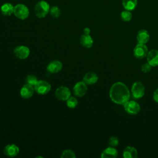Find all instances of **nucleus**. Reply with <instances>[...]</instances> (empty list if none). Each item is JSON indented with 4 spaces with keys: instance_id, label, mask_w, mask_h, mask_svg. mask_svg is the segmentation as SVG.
Here are the masks:
<instances>
[{
    "instance_id": "nucleus-1",
    "label": "nucleus",
    "mask_w": 158,
    "mask_h": 158,
    "mask_svg": "<svg viewBox=\"0 0 158 158\" xmlns=\"http://www.w3.org/2000/svg\"><path fill=\"white\" fill-rule=\"evenodd\" d=\"M109 97L112 102L123 105L130 98V92L123 82L117 81L112 84L109 90Z\"/></svg>"
},
{
    "instance_id": "nucleus-2",
    "label": "nucleus",
    "mask_w": 158,
    "mask_h": 158,
    "mask_svg": "<svg viewBox=\"0 0 158 158\" xmlns=\"http://www.w3.org/2000/svg\"><path fill=\"white\" fill-rule=\"evenodd\" d=\"M50 6L49 4L45 1H38L34 9V12L36 16L38 18H44L48 13H49Z\"/></svg>"
},
{
    "instance_id": "nucleus-3",
    "label": "nucleus",
    "mask_w": 158,
    "mask_h": 158,
    "mask_svg": "<svg viewBox=\"0 0 158 158\" xmlns=\"http://www.w3.org/2000/svg\"><path fill=\"white\" fill-rule=\"evenodd\" d=\"M131 93L133 98L138 99H140L144 95L145 87L143 83L140 81L134 82L131 88Z\"/></svg>"
},
{
    "instance_id": "nucleus-4",
    "label": "nucleus",
    "mask_w": 158,
    "mask_h": 158,
    "mask_svg": "<svg viewBox=\"0 0 158 158\" xmlns=\"http://www.w3.org/2000/svg\"><path fill=\"white\" fill-rule=\"evenodd\" d=\"M14 14L17 18L20 20H25L29 16L30 11L25 5L18 4L14 6Z\"/></svg>"
},
{
    "instance_id": "nucleus-5",
    "label": "nucleus",
    "mask_w": 158,
    "mask_h": 158,
    "mask_svg": "<svg viewBox=\"0 0 158 158\" xmlns=\"http://www.w3.org/2000/svg\"><path fill=\"white\" fill-rule=\"evenodd\" d=\"M125 110L130 115H136L140 111V106L138 102L134 100H128L123 104Z\"/></svg>"
},
{
    "instance_id": "nucleus-6",
    "label": "nucleus",
    "mask_w": 158,
    "mask_h": 158,
    "mask_svg": "<svg viewBox=\"0 0 158 158\" xmlns=\"http://www.w3.org/2000/svg\"><path fill=\"white\" fill-rule=\"evenodd\" d=\"M34 89L38 94L44 95L50 91L51 86L50 83L47 81L38 80L36 85L34 86Z\"/></svg>"
},
{
    "instance_id": "nucleus-7",
    "label": "nucleus",
    "mask_w": 158,
    "mask_h": 158,
    "mask_svg": "<svg viewBox=\"0 0 158 158\" xmlns=\"http://www.w3.org/2000/svg\"><path fill=\"white\" fill-rule=\"evenodd\" d=\"M55 96L59 100L66 101L71 96V91L70 89L66 86H59L55 91Z\"/></svg>"
},
{
    "instance_id": "nucleus-8",
    "label": "nucleus",
    "mask_w": 158,
    "mask_h": 158,
    "mask_svg": "<svg viewBox=\"0 0 158 158\" xmlns=\"http://www.w3.org/2000/svg\"><path fill=\"white\" fill-rule=\"evenodd\" d=\"M148 47L145 44L138 43L133 49V56L138 59H141L146 57L148 52Z\"/></svg>"
},
{
    "instance_id": "nucleus-9",
    "label": "nucleus",
    "mask_w": 158,
    "mask_h": 158,
    "mask_svg": "<svg viewBox=\"0 0 158 158\" xmlns=\"http://www.w3.org/2000/svg\"><path fill=\"white\" fill-rule=\"evenodd\" d=\"M87 90V85L83 81H78L73 88V93L77 97H82L85 95Z\"/></svg>"
},
{
    "instance_id": "nucleus-10",
    "label": "nucleus",
    "mask_w": 158,
    "mask_h": 158,
    "mask_svg": "<svg viewBox=\"0 0 158 158\" xmlns=\"http://www.w3.org/2000/svg\"><path fill=\"white\" fill-rule=\"evenodd\" d=\"M30 49L25 46H17L14 49V54L20 59H25L30 55Z\"/></svg>"
},
{
    "instance_id": "nucleus-11",
    "label": "nucleus",
    "mask_w": 158,
    "mask_h": 158,
    "mask_svg": "<svg viewBox=\"0 0 158 158\" xmlns=\"http://www.w3.org/2000/svg\"><path fill=\"white\" fill-rule=\"evenodd\" d=\"M34 91H35L34 86L26 83L20 89V94L22 98L27 99H29L33 95Z\"/></svg>"
},
{
    "instance_id": "nucleus-12",
    "label": "nucleus",
    "mask_w": 158,
    "mask_h": 158,
    "mask_svg": "<svg viewBox=\"0 0 158 158\" xmlns=\"http://www.w3.org/2000/svg\"><path fill=\"white\" fill-rule=\"evenodd\" d=\"M147 62H148L152 67L158 66V50L151 49L148 51L146 56Z\"/></svg>"
},
{
    "instance_id": "nucleus-13",
    "label": "nucleus",
    "mask_w": 158,
    "mask_h": 158,
    "mask_svg": "<svg viewBox=\"0 0 158 158\" xmlns=\"http://www.w3.org/2000/svg\"><path fill=\"white\" fill-rule=\"evenodd\" d=\"M19 148L14 144H9L4 148V154L9 157H15L19 152Z\"/></svg>"
},
{
    "instance_id": "nucleus-14",
    "label": "nucleus",
    "mask_w": 158,
    "mask_h": 158,
    "mask_svg": "<svg viewBox=\"0 0 158 158\" xmlns=\"http://www.w3.org/2000/svg\"><path fill=\"white\" fill-rule=\"evenodd\" d=\"M62 69V63L58 60L51 61L47 66L48 72L51 73H56L60 72Z\"/></svg>"
},
{
    "instance_id": "nucleus-15",
    "label": "nucleus",
    "mask_w": 158,
    "mask_h": 158,
    "mask_svg": "<svg viewBox=\"0 0 158 158\" xmlns=\"http://www.w3.org/2000/svg\"><path fill=\"white\" fill-rule=\"evenodd\" d=\"M99 79L98 75L93 72H89L85 74L83 81L88 85H92L96 83Z\"/></svg>"
},
{
    "instance_id": "nucleus-16",
    "label": "nucleus",
    "mask_w": 158,
    "mask_h": 158,
    "mask_svg": "<svg viewBox=\"0 0 158 158\" xmlns=\"http://www.w3.org/2000/svg\"><path fill=\"white\" fill-rule=\"evenodd\" d=\"M149 38L150 35L147 30L144 29H141L138 31L136 35V40L138 41V43L146 44L148 42Z\"/></svg>"
},
{
    "instance_id": "nucleus-17",
    "label": "nucleus",
    "mask_w": 158,
    "mask_h": 158,
    "mask_svg": "<svg viewBox=\"0 0 158 158\" xmlns=\"http://www.w3.org/2000/svg\"><path fill=\"white\" fill-rule=\"evenodd\" d=\"M118 156L117 150L114 147L109 146L104 149L101 154L102 158H115Z\"/></svg>"
},
{
    "instance_id": "nucleus-18",
    "label": "nucleus",
    "mask_w": 158,
    "mask_h": 158,
    "mask_svg": "<svg viewBox=\"0 0 158 158\" xmlns=\"http://www.w3.org/2000/svg\"><path fill=\"white\" fill-rule=\"evenodd\" d=\"M93 38L89 35L83 34L80 38V43L81 45L86 48H90L93 44Z\"/></svg>"
},
{
    "instance_id": "nucleus-19",
    "label": "nucleus",
    "mask_w": 158,
    "mask_h": 158,
    "mask_svg": "<svg viewBox=\"0 0 158 158\" xmlns=\"http://www.w3.org/2000/svg\"><path fill=\"white\" fill-rule=\"evenodd\" d=\"M138 155V151L133 146H128L123 151V157L124 158H136Z\"/></svg>"
},
{
    "instance_id": "nucleus-20",
    "label": "nucleus",
    "mask_w": 158,
    "mask_h": 158,
    "mask_svg": "<svg viewBox=\"0 0 158 158\" xmlns=\"http://www.w3.org/2000/svg\"><path fill=\"white\" fill-rule=\"evenodd\" d=\"M14 6L10 2H6L1 6V12L5 16H10L14 14Z\"/></svg>"
},
{
    "instance_id": "nucleus-21",
    "label": "nucleus",
    "mask_w": 158,
    "mask_h": 158,
    "mask_svg": "<svg viewBox=\"0 0 158 158\" xmlns=\"http://www.w3.org/2000/svg\"><path fill=\"white\" fill-rule=\"evenodd\" d=\"M138 4L137 0H122V6L125 10L131 11L134 10Z\"/></svg>"
},
{
    "instance_id": "nucleus-22",
    "label": "nucleus",
    "mask_w": 158,
    "mask_h": 158,
    "mask_svg": "<svg viewBox=\"0 0 158 158\" xmlns=\"http://www.w3.org/2000/svg\"><path fill=\"white\" fill-rule=\"evenodd\" d=\"M132 17H133L132 13L130 10H123L120 14L121 19L124 22L130 21L131 19H132Z\"/></svg>"
},
{
    "instance_id": "nucleus-23",
    "label": "nucleus",
    "mask_w": 158,
    "mask_h": 158,
    "mask_svg": "<svg viewBox=\"0 0 158 158\" xmlns=\"http://www.w3.org/2000/svg\"><path fill=\"white\" fill-rule=\"evenodd\" d=\"M78 100L76 98L73 96H70L67 101H66V104L68 107L70 109H73L75 108L77 105H78Z\"/></svg>"
},
{
    "instance_id": "nucleus-24",
    "label": "nucleus",
    "mask_w": 158,
    "mask_h": 158,
    "mask_svg": "<svg viewBox=\"0 0 158 158\" xmlns=\"http://www.w3.org/2000/svg\"><path fill=\"white\" fill-rule=\"evenodd\" d=\"M49 14L54 18H58L60 15L61 12H60V9L57 6H54L50 7Z\"/></svg>"
},
{
    "instance_id": "nucleus-25",
    "label": "nucleus",
    "mask_w": 158,
    "mask_h": 158,
    "mask_svg": "<svg viewBox=\"0 0 158 158\" xmlns=\"http://www.w3.org/2000/svg\"><path fill=\"white\" fill-rule=\"evenodd\" d=\"M37 77L34 75H29L25 78V83L32 86H35L38 81Z\"/></svg>"
},
{
    "instance_id": "nucleus-26",
    "label": "nucleus",
    "mask_w": 158,
    "mask_h": 158,
    "mask_svg": "<svg viewBox=\"0 0 158 158\" xmlns=\"http://www.w3.org/2000/svg\"><path fill=\"white\" fill-rule=\"evenodd\" d=\"M75 152L71 149L64 150L60 156V157L62 158H75Z\"/></svg>"
},
{
    "instance_id": "nucleus-27",
    "label": "nucleus",
    "mask_w": 158,
    "mask_h": 158,
    "mask_svg": "<svg viewBox=\"0 0 158 158\" xmlns=\"http://www.w3.org/2000/svg\"><path fill=\"white\" fill-rule=\"evenodd\" d=\"M109 145L112 147H116L119 144V140L115 136H112L109 139Z\"/></svg>"
},
{
    "instance_id": "nucleus-28",
    "label": "nucleus",
    "mask_w": 158,
    "mask_h": 158,
    "mask_svg": "<svg viewBox=\"0 0 158 158\" xmlns=\"http://www.w3.org/2000/svg\"><path fill=\"white\" fill-rule=\"evenodd\" d=\"M151 68H152V66L148 62H146V63L143 64L141 65V70L144 73H148V72H149L151 71Z\"/></svg>"
},
{
    "instance_id": "nucleus-29",
    "label": "nucleus",
    "mask_w": 158,
    "mask_h": 158,
    "mask_svg": "<svg viewBox=\"0 0 158 158\" xmlns=\"http://www.w3.org/2000/svg\"><path fill=\"white\" fill-rule=\"evenodd\" d=\"M152 98L154 101L158 103V88L156 89L153 93V95H152Z\"/></svg>"
},
{
    "instance_id": "nucleus-30",
    "label": "nucleus",
    "mask_w": 158,
    "mask_h": 158,
    "mask_svg": "<svg viewBox=\"0 0 158 158\" xmlns=\"http://www.w3.org/2000/svg\"><path fill=\"white\" fill-rule=\"evenodd\" d=\"M90 32H91V30H90V29H89V28H88V27H86V28H85L83 29V33H84V34L89 35Z\"/></svg>"
}]
</instances>
